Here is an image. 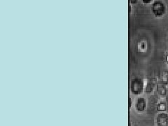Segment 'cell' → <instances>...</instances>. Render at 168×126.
Masks as SVG:
<instances>
[{"instance_id":"6da1fadb","label":"cell","mask_w":168,"mask_h":126,"mask_svg":"<svg viewBox=\"0 0 168 126\" xmlns=\"http://www.w3.org/2000/svg\"><path fill=\"white\" fill-rule=\"evenodd\" d=\"M130 90L134 95H140L144 90V81L142 78H135L132 81Z\"/></svg>"},{"instance_id":"52a82bcc","label":"cell","mask_w":168,"mask_h":126,"mask_svg":"<svg viewBox=\"0 0 168 126\" xmlns=\"http://www.w3.org/2000/svg\"><path fill=\"white\" fill-rule=\"evenodd\" d=\"M158 92L161 95H165L166 93V88L162 84L158 86Z\"/></svg>"},{"instance_id":"8992f818","label":"cell","mask_w":168,"mask_h":126,"mask_svg":"<svg viewBox=\"0 0 168 126\" xmlns=\"http://www.w3.org/2000/svg\"><path fill=\"white\" fill-rule=\"evenodd\" d=\"M153 84L152 83H148L147 84L146 88H145V90H146V92H151L153 90Z\"/></svg>"},{"instance_id":"5b68a950","label":"cell","mask_w":168,"mask_h":126,"mask_svg":"<svg viewBox=\"0 0 168 126\" xmlns=\"http://www.w3.org/2000/svg\"><path fill=\"white\" fill-rule=\"evenodd\" d=\"M157 110L158 111L164 112L166 110V104L165 102H160L157 105Z\"/></svg>"},{"instance_id":"277c9868","label":"cell","mask_w":168,"mask_h":126,"mask_svg":"<svg viewBox=\"0 0 168 126\" xmlns=\"http://www.w3.org/2000/svg\"><path fill=\"white\" fill-rule=\"evenodd\" d=\"M135 107L136 110L138 112H143V111H144L146 107V100L143 98H139L136 102Z\"/></svg>"},{"instance_id":"ba28073f","label":"cell","mask_w":168,"mask_h":126,"mask_svg":"<svg viewBox=\"0 0 168 126\" xmlns=\"http://www.w3.org/2000/svg\"><path fill=\"white\" fill-rule=\"evenodd\" d=\"M153 0H142V1L144 3H146V4H148V3H150L151 1H152Z\"/></svg>"},{"instance_id":"30bf717a","label":"cell","mask_w":168,"mask_h":126,"mask_svg":"<svg viewBox=\"0 0 168 126\" xmlns=\"http://www.w3.org/2000/svg\"><path fill=\"white\" fill-rule=\"evenodd\" d=\"M131 105H132V100L131 98H130V107H131Z\"/></svg>"},{"instance_id":"7a4b0ae2","label":"cell","mask_w":168,"mask_h":126,"mask_svg":"<svg viewBox=\"0 0 168 126\" xmlns=\"http://www.w3.org/2000/svg\"><path fill=\"white\" fill-rule=\"evenodd\" d=\"M152 12L156 17H161L165 13V5L161 0H156L152 4Z\"/></svg>"},{"instance_id":"3957f363","label":"cell","mask_w":168,"mask_h":126,"mask_svg":"<svg viewBox=\"0 0 168 126\" xmlns=\"http://www.w3.org/2000/svg\"><path fill=\"white\" fill-rule=\"evenodd\" d=\"M156 123L158 126H168V113H159L156 117Z\"/></svg>"},{"instance_id":"9c48e42d","label":"cell","mask_w":168,"mask_h":126,"mask_svg":"<svg viewBox=\"0 0 168 126\" xmlns=\"http://www.w3.org/2000/svg\"><path fill=\"white\" fill-rule=\"evenodd\" d=\"M129 1L131 4H136L137 1V0H129Z\"/></svg>"}]
</instances>
